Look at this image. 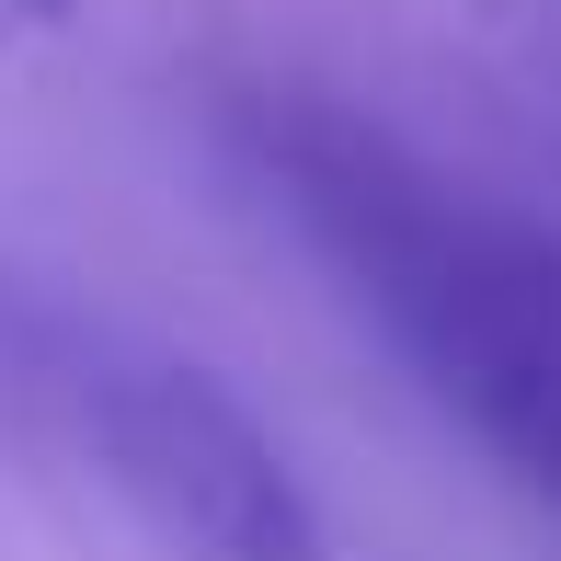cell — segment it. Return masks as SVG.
<instances>
[{
    "label": "cell",
    "instance_id": "cell-3",
    "mask_svg": "<svg viewBox=\"0 0 561 561\" xmlns=\"http://www.w3.org/2000/svg\"><path fill=\"white\" fill-rule=\"evenodd\" d=\"M12 12H35V23H69V12H81V0H12Z\"/></svg>",
    "mask_w": 561,
    "mask_h": 561
},
{
    "label": "cell",
    "instance_id": "cell-1",
    "mask_svg": "<svg viewBox=\"0 0 561 561\" xmlns=\"http://www.w3.org/2000/svg\"><path fill=\"white\" fill-rule=\"evenodd\" d=\"M252 149L413 378L561 504V241L447 195L333 104H252Z\"/></svg>",
    "mask_w": 561,
    "mask_h": 561
},
{
    "label": "cell",
    "instance_id": "cell-2",
    "mask_svg": "<svg viewBox=\"0 0 561 561\" xmlns=\"http://www.w3.org/2000/svg\"><path fill=\"white\" fill-rule=\"evenodd\" d=\"M35 355L69 424L92 436V458L115 470V493L184 561H333L298 470L229 401V378H207L172 344L104 333V321H58V333H35Z\"/></svg>",
    "mask_w": 561,
    "mask_h": 561
}]
</instances>
